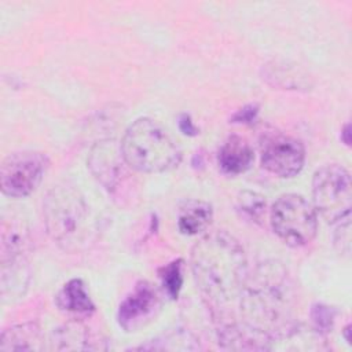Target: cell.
Wrapping results in <instances>:
<instances>
[{
  "mask_svg": "<svg viewBox=\"0 0 352 352\" xmlns=\"http://www.w3.org/2000/svg\"><path fill=\"white\" fill-rule=\"evenodd\" d=\"M296 302L293 280L276 261L261 263L249 271L238 298L242 322L271 341L297 331Z\"/></svg>",
  "mask_w": 352,
  "mask_h": 352,
  "instance_id": "1",
  "label": "cell"
},
{
  "mask_svg": "<svg viewBox=\"0 0 352 352\" xmlns=\"http://www.w3.org/2000/svg\"><path fill=\"white\" fill-rule=\"evenodd\" d=\"M191 271L213 315L227 314L238 298L248 270L243 248L226 231L205 234L191 249Z\"/></svg>",
  "mask_w": 352,
  "mask_h": 352,
  "instance_id": "2",
  "label": "cell"
},
{
  "mask_svg": "<svg viewBox=\"0 0 352 352\" xmlns=\"http://www.w3.org/2000/svg\"><path fill=\"white\" fill-rule=\"evenodd\" d=\"M121 154L126 165L142 173H161L176 168L182 150L170 133L155 120L142 117L125 131Z\"/></svg>",
  "mask_w": 352,
  "mask_h": 352,
  "instance_id": "3",
  "label": "cell"
},
{
  "mask_svg": "<svg viewBox=\"0 0 352 352\" xmlns=\"http://www.w3.org/2000/svg\"><path fill=\"white\" fill-rule=\"evenodd\" d=\"M43 217L48 235L65 250H77L88 238V205L73 186H54L47 192L43 201Z\"/></svg>",
  "mask_w": 352,
  "mask_h": 352,
  "instance_id": "4",
  "label": "cell"
},
{
  "mask_svg": "<svg viewBox=\"0 0 352 352\" xmlns=\"http://www.w3.org/2000/svg\"><path fill=\"white\" fill-rule=\"evenodd\" d=\"M270 224L275 235L292 248L308 245L318 231V214L302 195H280L270 210Z\"/></svg>",
  "mask_w": 352,
  "mask_h": 352,
  "instance_id": "5",
  "label": "cell"
},
{
  "mask_svg": "<svg viewBox=\"0 0 352 352\" xmlns=\"http://www.w3.org/2000/svg\"><path fill=\"white\" fill-rule=\"evenodd\" d=\"M314 208L329 223H338L351 214L352 183L349 172L340 164H327L314 173Z\"/></svg>",
  "mask_w": 352,
  "mask_h": 352,
  "instance_id": "6",
  "label": "cell"
},
{
  "mask_svg": "<svg viewBox=\"0 0 352 352\" xmlns=\"http://www.w3.org/2000/svg\"><path fill=\"white\" fill-rule=\"evenodd\" d=\"M48 168V158L38 151H16L8 154L0 166V184L4 195L25 198L41 183Z\"/></svg>",
  "mask_w": 352,
  "mask_h": 352,
  "instance_id": "7",
  "label": "cell"
},
{
  "mask_svg": "<svg viewBox=\"0 0 352 352\" xmlns=\"http://www.w3.org/2000/svg\"><path fill=\"white\" fill-rule=\"evenodd\" d=\"M263 168L279 177H293L305 162V147L301 140L282 132H267L260 139Z\"/></svg>",
  "mask_w": 352,
  "mask_h": 352,
  "instance_id": "8",
  "label": "cell"
},
{
  "mask_svg": "<svg viewBox=\"0 0 352 352\" xmlns=\"http://www.w3.org/2000/svg\"><path fill=\"white\" fill-rule=\"evenodd\" d=\"M160 308L161 298L157 289L147 280H139L121 301L117 311V322L125 331H135L147 324Z\"/></svg>",
  "mask_w": 352,
  "mask_h": 352,
  "instance_id": "9",
  "label": "cell"
},
{
  "mask_svg": "<svg viewBox=\"0 0 352 352\" xmlns=\"http://www.w3.org/2000/svg\"><path fill=\"white\" fill-rule=\"evenodd\" d=\"M125 165L120 147L117 148L113 140L109 139L98 142L88 155V166L92 175L109 191H114L122 182V176L126 175Z\"/></svg>",
  "mask_w": 352,
  "mask_h": 352,
  "instance_id": "10",
  "label": "cell"
},
{
  "mask_svg": "<svg viewBox=\"0 0 352 352\" xmlns=\"http://www.w3.org/2000/svg\"><path fill=\"white\" fill-rule=\"evenodd\" d=\"M261 78L278 89L309 91L314 85L309 74L297 63L283 59H274L261 66Z\"/></svg>",
  "mask_w": 352,
  "mask_h": 352,
  "instance_id": "11",
  "label": "cell"
},
{
  "mask_svg": "<svg viewBox=\"0 0 352 352\" xmlns=\"http://www.w3.org/2000/svg\"><path fill=\"white\" fill-rule=\"evenodd\" d=\"M271 340L250 326L236 322H223L219 327V344L232 351H264L270 349Z\"/></svg>",
  "mask_w": 352,
  "mask_h": 352,
  "instance_id": "12",
  "label": "cell"
},
{
  "mask_svg": "<svg viewBox=\"0 0 352 352\" xmlns=\"http://www.w3.org/2000/svg\"><path fill=\"white\" fill-rule=\"evenodd\" d=\"M30 249V234L22 219H11L1 224V264L26 263Z\"/></svg>",
  "mask_w": 352,
  "mask_h": 352,
  "instance_id": "13",
  "label": "cell"
},
{
  "mask_svg": "<svg viewBox=\"0 0 352 352\" xmlns=\"http://www.w3.org/2000/svg\"><path fill=\"white\" fill-rule=\"evenodd\" d=\"M254 161V153L250 143L238 135L228 136L220 146L217 162L226 175L236 176L246 172Z\"/></svg>",
  "mask_w": 352,
  "mask_h": 352,
  "instance_id": "14",
  "label": "cell"
},
{
  "mask_svg": "<svg viewBox=\"0 0 352 352\" xmlns=\"http://www.w3.org/2000/svg\"><path fill=\"white\" fill-rule=\"evenodd\" d=\"M100 342L104 341H95L89 329L80 322H69L56 329L52 333L51 344L52 349L56 351H95V349H104Z\"/></svg>",
  "mask_w": 352,
  "mask_h": 352,
  "instance_id": "15",
  "label": "cell"
},
{
  "mask_svg": "<svg viewBox=\"0 0 352 352\" xmlns=\"http://www.w3.org/2000/svg\"><path fill=\"white\" fill-rule=\"evenodd\" d=\"M43 345V334L40 327L33 323H21L14 324L6 329L1 333L0 338V351H41Z\"/></svg>",
  "mask_w": 352,
  "mask_h": 352,
  "instance_id": "16",
  "label": "cell"
},
{
  "mask_svg": "<svg viewBox=\"0 0 352 352\" xmlns=\"http://www.w3.org/2000/svg\"><path fill=\"white\" fill-rule=\"evenodd\" d=\"M212 219L213 209L209 202L188 199L179 209L177 228L184 235H197L210 226Z\"/></svg>",
  "mask_w": 352,
  "mask_h": 352,
  "instance_id": "17",
  "label": "cell"
},
{
  "mask_svg": "<svg viewBox=\"0 0 352 352\" xmlns=\"http://www.w3.org/2000/svg\"><path fill=\"white\" fill-rule=\"evenodd\" d=\"M56 305L72 314L89 315L95 311V305L89 298L81 279H70L56 294Z\"/></svg>",
  "mask_w": 352,
  "mask_h": 352,
  "instance_id": "18",
  "label": "cell"
},
{
  "mask_svg": "<svg viewBox=\"0 0 352 352\" xmlns=\"http://www.w3.org/2000/svg\"><path fill=\"white\" fill-rule=\"evenodd\" d=\"M236 212L245 220L260 224L265 216L267 201L258 192L254 191H242L236 197Z\"/></svg>",
  "mask_w": 352,
  "mask_h": 352,
  "instance_id": "19",
  "label": "cell"
},
{
  "mask_svg": "<svg viewBox=\"0 0 352 352\" xmlns=\"http://www.w3.org/2000/svg\"><path fill=\"white\" fill-rule=\"evenodd\" d=\"M197 341L190 333L183 330L169 331L153 341L147 345L139 346V349H165V351H177V349H197V346L190 345L188 342Z\"/></svg>",
  "mask_w": 352,
  "mask_h": 352,
  "instance_id": "20",
  "label": "cell"
},
{
  "mask_svg": "<svg viewBox=\"0 0 352 352\" xmlns=\"http://www.w3.org/2000/svg\"><path fill=\"white\" fill-rule=\"evenodd\" d=\"M158 275L165 293L172 300H176L183 285V260L177 258L168 263L166 265L160 268Z\"/></svg>",
  "mask_w": 352,
  "mask_h": 352,
  "instance_id": "21",
  "label": "cell"
},
{
  "mask_svg": "<svg viewBox=\"0 0 352 352\" xmlns=\"http://www.w3.org/2000/svg\"><path fill=\"white\" fill-rule=\"evenodd\" d=\"M311 319L318 333H327L334 323V309L323 304H315L311 308Z\"/></svg>",
  "mask_w": 352,
  "mask_h": 352,
  "instance_id": "22",
  "label": "cell"
},
{
  "mask_svg": "<svg viewBox=\"0 0 352 352\" xmlns=\"http://www.w3.org/2000/svg\"><path fill=\"white\" fill-rule=\"evenodd\" d=\"M333 241L340 254L346 257L351 256V217H346L337 223Z\"/></svg>",
  "mask_w": 352,
  "mask_h": 352,
  "instance_id": "23",
  "label": "cell"
},
{
  "mask_svg": "<svg viewBox=\"0 0 352 352\" xmlns=\"http://www.w3.org/2000/svg\"><path fill=\"white\" fill-rule=\"evenodd\" d=\"M258 114V104L256 103H250L243 106L242 109H239L232 117H231V122H236V124H250L256 120Z\"/></svg>",
  "mask_w": 352,
  "mask_h": 352,
  "instance_id": "24",
  "label": "cell"
},
{
  "mask_svg": "<svg viewBox=\"0 0 352 352\" xmlns=\"http://www.w3.org/2000/svg\"><path fill=\"white\" fill-rule=\"evenodd\" d=\"M179 129L187 136H195L199 133V129L194 125L191 117L186 113L180 114V117H179Z\"/></svg>",
  "mask_w": 352,
  "mask_h": 352,
  "instance_id": "25",
  "label": "cell"
},
{
  "mask_svg": "<svg viewBox=\"0 0 352 352\" xmlns=\"http://www.w3.org/2000/svg\"><path fill=\"white\" fill-rule=\"evenodd\" d=\"M341 140H342L346 146L351 144V125H349L348 122L344 125V128H342V131H341Z\"/></svg>",
  "mask_w": 352,
  "mask_h": 352,
  "instance_id": "26",
  "label": "cell"
},
{
  "mask_svg": "<svg viewBox=\"0 0 352 352\" xmlns=\"http://www.w3.org/2000/svg\"><path fill=\"white\" fill-rule=\"evenodd\" d=\"M349 329H351V324H346V326H345V329H344V336H345V340H346V342H348V344L351 342V341H349V331H351Z\"/></svg>",
  "mask_w": 352,
  "mask_h": 352,
  "instance_id": "27",
  "label": "cell"
}]
</instances>
